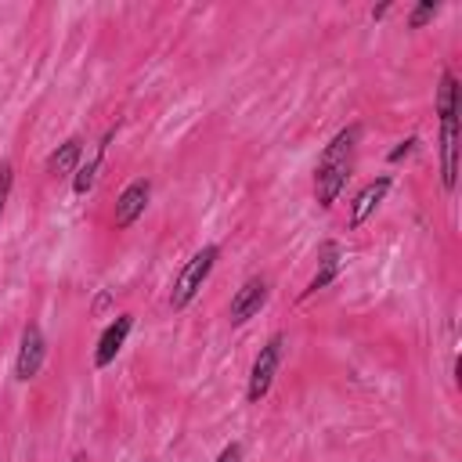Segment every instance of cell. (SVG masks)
Masks as SVG:
<instances>
[{
	"instance_id": "1",
	"label": "cell",
	"mask_w": 462,
	"mask_h": 462,
	"mask_svg": "<svg viewBox=\"0 0 462 462\" xmlns=\"http://www.w3.org/2000/svg\"><path fill=\"white\" fill-rule=\"evenodd\" d=\"M365 126L361 123H346L332 134V141L321 148L318 166H314V202L321 209H332L346 188V177L354 170V148L361 141Z\"/></svg>"
},
{
	"instance_id": "2",
	"label": "cell",
	"mask_w": 462,
	"mask_h": 462,
	"mask_svg": "<svg viewBox=\"0 0 462 462\" xmlns=\"http://www.w3.org/2000/svg\"><path fill=\"white\" fill-rule=\"evenodd\" d=\"M217 260H220V245H213V242H206L202 249H195V253L184 260V267L177 271V278H173V285H170V307H173V310H188V307L195 303V296H199V289L206 285V278L213 274Z\"/></svg>"
},
{
	"instance_id": "3",
	"label": "cell",
	"mask_w": 462,
	"mask_h": 462,
	"mask_svg": "<svg viewBox=\"0 0 462 462\" xmlns=\"http://www.w3.org/2000/svg\"><path fill=\"white\" fill-rule=\"evenodd\" d=\"M282 357H285V332H271L249 365V379H245V401L249 404H260L271 393L274 375L282 368Z\"/></svg>"
},
{
	"instance_id": "4",
	"label": "cell",
	"mask_w": 462,
	"mask_h": 462,
	"mask_svg": "<svg viewBox=\"0 0 462 462\" xmlns=\"http://www.w3.org/2000/svg\"><path fill=\"white\" fill-rule=\"evenodd\" d=\"M47 365V336L36 321L22 325V336H18V354H14V379L18 383H32Z\"/></svg>"
},
{
	"instance_id": "5",
	"label": "cell",
	"mask_w": 462,
	"mask_h": 462,
	"mask_svg": "<svg viewBox=\"0 0 462 462\" xmlns=\"http://www.w3.org/2000/svg\"><path fill=\"white\" fill-rule=\"evenodd\" d=\"M267 296H271V282H267L263 274H249V278L235 289V296H231V303H227V321H231L235 328L245 325V321H253V318L263 310Z\"/></svg>"
},
{
	"instance_id": "6",
	"label": "cell",
	"mask_w": 462,
	"mask_h": 462,
	"mask_svg": "<svg viewBox=\"0 0 462 462\" xmlns=\"http://www.w3.org/2000/svg\"><path fill=\"white\" fill-rule=\"evenodd\" d=\"M148 199H152V180H148V177H134V180L119 191V199H116V209H112V224H116V231L134 227V224L144 217Z\"/></svg>"
},
{
	"instance_id": "7",
	"label": "cell",
	"mask_w": 462,
	"mask_h": 462,
	"mask_svg": "<svg viewBox=\"0 0 462 462\" xmlns=\"http://www.w3.org/2000/svg\"><path fill=\"white\" fill-rule=\"evenodd\" d=\"M343 263H346V256H343V245H339L336 238H325V242L318 245V267H314L310 282L303 285V292H300V303H303V300H310V296H318L321 289H328V285L339 278Z\"/></svg>"
},
{
	"instance_id": "8",
	"label": "cell",
	"mask_w": 462,
	"mask_h": 462,
	"mask_svg": "<svg viewBox=\"0 0 462 462\" xmlns=\"http://www.w3.org/2000/svg\"><path fill=\"white\" fill-rule=\"evenodd\" d=\"M390 188H393V177L390 173H383V177H375V180H368V184H361L357 188V195L350 199V206H346V227L350 231H357L379 206H383V199L390 195Z\"/></svg>"
},
{
	"instance_id": "9",
	"label": "cell",
	"mask_w": 462,
	"mask_h": 462,
	"mask_svg": "<svg viewBox=\"0 0 462 462\" xmlns=\"http://www.w3.org/2000/svg\"><path fill=\"white\" fill-rule=\"evenodd\" d=\"M130 332H134V314H130V310L116 314V321H108V325L101 328V336H97V346H94V368H108V365L119 357V350L126 346Z\"/></svg>"
},
{
	"instance_id": "10",
	"label": "cell",
	"mask_w": 462,
	"mask_h": 462,
	"mask_svg": "<svg viewBox=\"0 0 462 462\" xmlns=\"http://www.w3.org/2000/svg\"><path fill=\"white\" fill-rule=\"evenodd\" d=\"M440 184L448 195L458 184V116L440 119Z\"/></svg>"
},
{
	"instance_id": "11",
	"label": "cell",
	"mask_w": 462,
	"mask_h": 462,
	"mask_svg": "<svg viewBox=\"0 0 462 462\" xmlns=\"http://www.w3.org/2000/svg\"><path fill=\"white\" fill-rule=\"evenodd\" d=\"M79 159H83V137H65L51 155H47V173L51 177H65V173H76L79 170Z\"/></svg>"
},
{
	"instance_id": "12",
	"label": "cell",
	"mask_w": 462,
	"mask_h": 462,
	"mask_svg": "<svg viewBox=\"0 0 462 462\" xmlns=\"http://www.w3.org/2000/svg\"><path fill=\"white\" fill-rule=\"evenodd\" d=\"M112 137H116V130H105V137L97 141V152H94L87 162H79V170L72 173V195H79V199H83V195L94 188V180H97V170H101V162H105V152H108Z\"/></svg>"
},
{
	"instance_id": "13",
	"label": "cell",
	"mask_w": 462,
	"mask_h": 462,
	"mask_svg": "<svg viewBox=\"0 0 462 462\" xmlns=\"http://www.w3.org/2000/svg\"><path fill=\"white\" fill-rule=\"evenodd\" d=\"M458 76L451 69H440V79H437V97H433V112L437 119H455L458 116Z\"/></svg>"
},
{
	"instance_id": "14",
	"label": "cell",
	"mask_w": 462,
	"mask_h": 462,
	"mask_svg": "<svg viewBox=\"0 0 462 462\" xmlns=\"http://www.w3.org/2000/svg\"><path fill=\"white\" fill-rule=\"evenodd\" d=\"M437 14H440V4H437V0H419V4L408 11V29H422V25H430Z\"/></svg>"
},
{
	"instance_id": "15",
	"label": "cell",
	"mask_w": 462,
	"mask_h": 462,
	"mask_svg": "<svg viewBox=\"0 0 462 462\" xmlns=\"http://www.w3.org/2000/svg\"><path fill=\"white\" fill-rule=\"evenodd\" d=\"M415 148H419V134H408L404 141H397V144L386 152V162H390V166H397V162H404V159H408Z\"/></svg>"
},
{
	"instance_id": "16",
	"label": "cell",
	"mask_w": 462,
	"mask_h": 462,
	"mask_svg": "<svg viewBox=\"0 0 462 462\" xmlns=\"http://www.w3.org/2000/svg\"><path fill=\"white\" fill-rule=\"evenodd\" d=\"M11 184H14V166L7 159H0V220H4V209L11 199Z\"/></svg>"
},
{
	"instance_id": "17",
	"label": "cell",
	"mask_w": 462,
	"mask_h": 462,
	"mask_svg": "<svg viewBox=\"0 0 462 462\" xmlns=\"http://www.w3.org/2000/svg\"><path fill=\"white\" fill-rule=\"evenodd\" d=\"M213 462H242V444H238V440H227Z\"/></svg>"
},
{
	"instance_id": "18",
	"label": "cell",
	"mask_w": 462,
	"mask_h": 462,
	"mask_svg": "<svg viewBox=\"0 0 462 462\" xmlns=\"http://www.w3.org/2000/svg\"><path fill=\"white\" fill-rule=\"evenodd\" d=\"M390 11H393V4H379V7H372V22H383Z\"/></svg>"
},
{
	"instance_id": "19",
	"label": "cell",
	"mask_w": 462,
	"mask_h": 462,
	"mask_svg": "<svg viewBox=\"0 0 462 462\" xmlns=\"http://www.w3.org/2000/svg\"><path fill=\"white\" fill-rule=\"evenodd\" d=\"M108 303H112V296H108V292H101V296H97V300H94V310H97V314H101V310H105V307H108Z\"/></svg>"
},
{
	"instance_id": "20",
	"label": "cell",
	"mask_w": 462,
	"mask_h": 462,
	"mask_svg": "<svg viewBox=\"0 0 462 462\" xmlns=\"http://www.w3.org/2000/svg\"><path fill=\"white\" fill-rule=\"evenodd\" d=\"M69 462H87V455H72V458H69Z\"/></svg>"
},
{
	"instance_id": "21",
	"label": "cell",
	"mask_w": 462,
	"mask_h": 462,
	"mask_svg": "<svg viewBox=\"0 0 462 462\" xmlns=\"http://www.w3.org/2000/svg\"><path fill=\"white\" fill-rule=\"evenodd\" d=\"M141 462H152V458H141Z\"/></svg>"
}]
</instances>
